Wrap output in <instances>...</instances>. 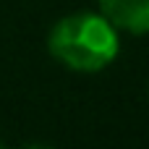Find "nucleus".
I'll use <instances>...</instances> for the list:
<instances>
[{
	"instance_id": "f03ea898",
	"label": "nucleus",
	"mask_w": 149,
	"mask_h": 149,
	"mask_svg": "<svg viewBox=\"0 0 149 149\" xmlns=\"http://www.w3.org/2000/svg\"><path fill=\"white\" fill-rule=\"evenodd\" d=\"M100 13L128 34H149V0H97Z\"/></svg>"
},
{
	"instance_id": "f257e3e1",
	"label": "nucleus",
	"mask_w": 149,
	"mask_h": 149,
	"mask_svg": "<svg viewBox=\"0 0 149 149\" xmlns=\"http://www.w3.org/2000/svg\"><path fill=\"white\" fill-rule=\"evenodd\" d=\"M50 55L79 73H97L107 68L120 50L118 29L102 16L92 10H79L63 16L47 37Z\"/></svg>"
}]
</instances>
